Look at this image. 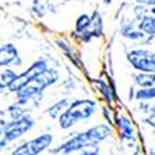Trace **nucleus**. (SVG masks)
<instances>
[{"label": "nucleus", "mask_w": 155, "mask_h": 155, "mask_svg": "<svg viewBox=\"0 0 155 155\" xmlns=\"http://www.w3.org/2000/svg\"><path fill=\"white\" fill-rule=\"evenodd\" d=\"M110 134H112L110 126L105 124V123H101V124L90 127L85 131H81L77 136L71 137L70 140L63 143L60 147L53 150V152L59 155H69L73 154V152H80L83 150H87V148L97 147L104 140H106Z\"/></svg>", "instance_id": "obj_1"}, {"label": "nucleus", "mask_w": 155, "mask_h": 155, "mask_svg": "<svg viewBox=\"0 0 155 155\" xmlns=\"http://www.w3.org/2000/svg\"><path fill=\"white\" fill-rule=\"evenodd\" d=\"M98 105L92 99H77L71 102L66 112L59 117L60 129L67 130L73 127L80 120H88L97 113Z\"/></svg>", "instance_id": "obj_2"}, {"label": "nucleus", "mask_w": 155, "mask_h": 155, "mask_svg": "<svg viewBox=\"0 0 155 155\" xmlns=\"http://www.w3.org/2000/svg\"><path fill=\"white\" fill-rule=\"evenodd\" d=\"M59 78V74L54 69H46L39 76H36L32 81H29L27 85H24L21 90L17 92V104H25L27 101L32 99V98L39 97L46 87L52 85L56 83Z\"/></svg>", "instance_id": "obj_3"}, {"label": "nucleus", "mask_w": 155, "mask_h": 155, "mask_svg": "<svg viewBox=\"0 0 155 155\" xmlns=\"http://www.w3.org/2000/svg\"><path fill=\"white\" fill-rule=\"evenodd\" d=\"M52 143H53V136L49 133H43L38 137L25 141L24 144L15 148L10 155H39L43 151H46Z\"/></svg>", "instance_id": "obj_4"}, {"label": "nucleus", "mask_w": 155, "mask_h": 155, "mask_svg": "<svg viewBox=\"0 0 155 155\" xmlns=\"http://www.w3.org/2000/svg\"><path fill=\"white\" fill-rule=\"evenodd\" d=\"M34 124H35V122L32 117L28 115H24L18 119L3 123V134L7 143H11V141L17 140L18 137H21L22 134H25L27 131H29L34 127Z\"/></svg>", "instance_id": "obj_5"}, {"label": "nucleus", "mask_w": 155, "mask_h": 155, "mask_svg": "<svg viewBox=\"0 0 155 155\" xmlns=\"http://www.w3.org/2000/svg\"><path fill=\"white\" fill-rule=\"evenodd\" d=\"M127 60L141 73H155V53L144 49H134L127 54Z\"/></svg>", "instance_id": "obj_6"}, {"label": "nucleus", "mask_w": 155, "mask_h": 155, "mask_svg": "<svg viewBox=\"0 0 155 155\" xmlns=\"http://www.w3.org/2000/svg\"><path fill=\"white\" fill-rule=\"evenodd\" d=\"M46 69H49V67H48L45 60L35 61L31 67H28L24 73H21V74H18V76L15 77V80L10 84V87H8V91H11V92H18L22 87L27 85L29 81H32L36 76H39L41 73H43Z\"/></svg>", "instance_id": "obj_7"}, {"label": "nucleus", "mask_w": 155, "mask_h": 155, "mask_svg": "<svg viewBox=\"0 0 155 155\" xmlns=\"http://www.w3.org/2000/svg\"><path fill=\"white\" fill-rule=\"evenodd\" d=\"M115 126L117 129V133H119L120 138L126 141H133L136 137V133H134V127H133V122L130 120V117H127L126 115L123 113L116 112L115 115Z\"/></svg>", "instance_id": "obj_8"}, {"label": "nucleus", "mask_w": 155, "mask_h": 155, "mask_svg": "<svg viewBox=\"0 0 155 155\" xmlns=\"http://www.w3.org/2000/svg\"><path fill=\"white\" fill-rule=\"evenodd\" d=\"M17 60H18V51L14 45L7 43V45L0 46V67L10 66Z\"/></svg>", "instance_id": "obj_9"}, {"label": "nucleus", "mask_w": 155, "mask_h": 155, "mask_svg": "<svg viewBox=\"0 0 155 155\" xmlns=\"http://www.w3.org/2000/svg\"><path fill=\"white\" fill-rule=\"evenodd\" d=\"M101 32H102V20H101L99 13L95 11L94 14H92V18H91V24L88 27V29H87L85 32H83V39L88 41L92 36L101 35Z\"/></svg>", "instance_id": "obj_10"}, {"label": "nucleus", "mask_w": 155, "mask_h": 155, "mask_svg": "<svg viewBox=\"0 0 155 155\" xmlns=\"http://www.w3.org/2000/svg\"><path fill=\"white\" fill-rule=\"evenodd\" d=\"M92 84L95 85L98 92L104 97L106 104L112 105L113 104V87H110L106 81H104V80H92Z\"/></svg>", "instance_id": "obj_11"}, {"label": "nucleus", "mask_w": 155, "mask_h": 155, "mask_svg": "<svg viewBox=\"0 0 155 155\" xmlns=\"http://www.w3.org/2000/svg\"><path fill=\"white\" fill-rule=\"evenodd\" d=\"M69 106H70V104H69V101H67V99H61V101L53 104L51 108L48 109L46 115L49 116L51 119H59V117H60V116L66 112V109L69 108Z\"/></svg>", "instance_id": "obj_12"}, {"label": "nucleus", "mask_w": 155, "mask_h": 155, "mask_svg": "<svg viewBox=\"0 0 155 155\" xmlns=\"http://www.w3.org/2000/svg\"><path fill=\"white\" fill-rule=\"evenodd\" d=\"M134 81L141 88H151L155 87V73H141L134 77Z\"/></svg>", "instance_id": "obj_13"}, {"label": "nucleus", "mask_w": 155, "mask_h": 155, "mask_svg": "<svg viewBox=\"0 0 155 155\" xmlns=\"http://www.w3.org/2000/svg\"><path fill=\"white\" fill-rule=\"evenodd\" d=\"M138 28L147 35H155V17H144L141 18Z\"/></svg>", "instance_id": "obj_14"}, {"label": "nucleus", "mask_w": 155, "mask_h": 155, "mask_svg": "<svg viewBox=\"0 0 155 155\" xmlns=\"http://www.w3.org/2000/svg\"><path fill=\"white\" fill-rule=\"evenodd\" d=\"M15 77H17V74L10 69H7V70H4V71L0 73V90L8 88L10 84L15 80Z\"/></svg>", "instance_id": "obj_15"}, {"label": "nucleus", "mask_w": 155, "mask_h": 155, "mask_svg": "<svg viewBox=\"0 0 155 155\" xmlns=\"http://www.w3.org/2000/svg\"><path fill=\"white\" fill-rule=\"evenodd\" d=\"M91 24V17L87 14H83L80 15L78 18H77L76 21V32L77 34H83L85 32L87 29H88V27H90Z\"/></svg>", "instance_id": "obj_16"}, {"label": "nucleus", "mask_w": 155, "mask_h": 155, "mask_svg": "<svg viewBox=\"0 0 155 155\" xmlns=\"http://www.w3.org/2000/svg\"><path fill=\"white\" fill-rule=\"evenodd\" d=\"M136 98H137V99H141V101H147V99H152V98H155V87L138 90L137 94H136Z\"/></svg>", "instance_id": "obj_17"}, {"label": "nucleus", "mask_w": 155, "mask_h": 155, "mask_svg": "<svg viewBox=\"0 0 155 155\" xmlns=\"http://www.w3.org/2000/svg\"><path fill=\"white\" fill-rule=\"evenodd\" d=\"M77 155H99V154H98L97 147H92V148H87V150L80 151Z\"/></svg>", "instance_id": "obj_18"}, {"label": "nucleus", "mask_w": 155, "mask_h": 155, "mask_svg": "<svg viewBox=\"0 0 155 155\" xmlns=\"http://www.w3.org/2000/svg\"><path fill=\"white\" fill-rule=\"evenodd\" d=\"M147 123L150 126H154L155 127V108L151 110V115L147 117Z\"/></svg>", "instance_id": "obj_19"}, {"label": "nucleus", "mask_w": 155, "mask_h": 155, "mask_svg": "<svg viewBox=\"0 0 155 155\" xmlns=\"http://www.w3.org/2000/svg\"><path fill=\"white\" fill-rule=\"evenodd\" d=\"M137 2L144 6H155V0H137Z\"/></svg>", "instance_id": "obj_20"}, {"label": "nucleus", "mask_w": 155, "mask_h": 155, "mask_svg": "<svg viewBox=\"0 0 155 155\" xmlns=\"http://www.w3.org/2000/svg\"><path fill=\"white\" fill-rule=\"evenodd\" d=\"M133 155H144V154H143V152H141L140 150H137V151H134V152H133Z\"/></svg>", "instance_id": "obj_21"}, {"label": "nucleus", "mask_w": 155, "mask_h": 155, "mask_svg": "<svg viewBox=\"0 0 155 155\" xmlns=\"http://www.w3.org/2000/svg\"><path fill=\"white\" fill-rule=\"evenodd\" d=\"M150 155H155V150H152V151L150 152Z\"/></svg>", "instance_id": "obj_22"}, {"label": "nucleus", "mask_w": 155, "mask_h": 155, "mask_svg": "<svg viewBox=\"0 0 155 155\" xmlns=\"http://www.w3.org/2000/svg\"><path fill=\"white\" fill-rule=\"evenodd\" d=\"M110 2H112V0H105V3H110Z\"/></svg>", "instance_id": "obj_23"}]
</instances>
